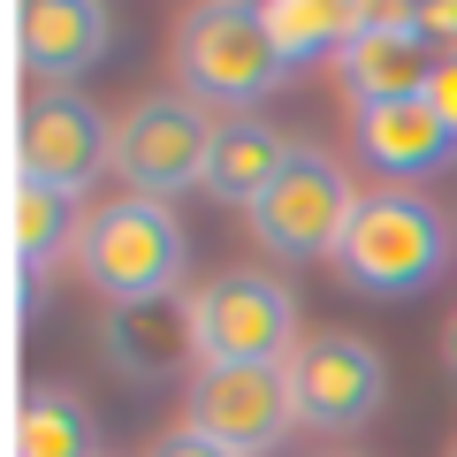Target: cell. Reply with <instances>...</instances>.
Returning a JSON list of instances; mask_svg holds the SVG:
<instances>
[{"label":"cell","mask_w":457,"mask_h":457,"mask_svg":"<svg viewBox=\"0 0 457 457\" xmlns=\"http://www.w3.org/2000/svg\"><path fill=\"white\" fill-rule=\"evenodd\" d=\"M450 252H457L450 213L427 206L420 191L381 183V191H366L351 206V228L336 245V275H343V290H359V297H420L442 282Z\"/></svg>","instance_id":"obj_1"},{"label":"cell","mask_w":457,"mask_h":457,"mask_svg":"<svg viewBox=\"0 0 457 457\" xmlns=\"http://www.w3.org/2000/svg\"><path fill=\"white\" fill-rule=\"evenodd\" d=\"M84 282H92L107 305H145V297L183 290V267H191V237H183V213L168 198H99L77 228V252H69Z\"/></svg>","instance_id":"obj_2"},{"label":"cell","mask_w":457,"mask_h":457,"mask_svg":"<svg viewBox=\"0 0 457 457\" xmlns=\"http://www.w3.org/2000/svg\"><path fill=\"white\" fill-rule=\"evenodd\" d=\"M176 77H183V92L206 99V107L252 114V99L275 92V84L290 77V62L275 54L260 8H245V0H206V8H191V16L176 23Z\"/></svg>","instance_id":"obj_3"},{"label":"cell","mask_w":457,"mask_h":457,"mask_svg":"<svg viewBox=\"0 0 457 457\" xmlns=\"http://www.w3.org/2000/svg\"><path fill=\"white\" fill-rule=\"evenodd\" d=\"M213 130L221 114L191 92H153L137 99L122 122H114V168L137 198H176V191H198L206 183V153H213Z\"/></svg>","instance_id":"obj_4"},{"label":"cell","mask_w":457,"mask_h":457,"mask_svg":"<svg viewBox=\"0 0 457 457\" xmlns=\"http://www.w3.org/2000/svg\"><path fill=\"white\" fill-rule=\"evenodd\" d=\"M351 206H359V191H351V176H343L336 153L320 145H297L290 168L275 176V191L252 206V237H260V252H275V260H336L343 228H351Z\"/></svg>","instance_id":"obj_5"},{"label":"cell","mask_w":457,"mask_h":457,"mask_svg":"<svg viewBox=\"0 0 457 457\" xmlns=\"http://www.w3.org/2000/svg\"><path fill=\"white\" fill-rule=\"evenodd\" d=\"M282 374H290L297 427H312V435H351V427H366L381 411V396H389V366H381V351L366 336H351V328H320V336H305L290 359H282Z\"/></svg>","instance_id":"obj_6"},{"label":"cell","mask_w":457,"mask_h":457,"mask_svg":"<svg viewBox=\"0 0 457 457\" xmlns=\"http://www.w3.org/2000/svg\"><path fill=\"white\" fill-rule=\"evenodd\" d=\"M198 297V359L206 366H282L297 351V305L275 275L228 267Z\"/></svg>","instance_id":"obj_7"},{"label":"cell","mask_w":457,"mask_h":457,"mask_svg":"<svg viewBox=\"0 0 457 457\" xmlns=\"http://www.w3.org/2000/svg\"><path fill=\"white\" fill-rule=\"evenodd\" d=\"M183 427L221 442L228 457H267L297 427L282 366H198L183 389Z\"/></svg>","instance_id":"obj_8"},{"label":"cell","mask_w":457,"mask_h":457,"mask_svg":"<svg viewBox=\"0 0 457 457\" xmlns=\"http://www.w3.org/2000/svg\"><path fill=\"white\" fill-rule=\"evenodd\" d=\"M114 168V130L107 114L77 92H31L16 114V176L46 183L62 198H84Z\"/></svg>","instance_id":"obj_9"},{"label":"cell","mask_w":457,"mask_h":457,"mask_svg":"<svg viewBox=\"0 0 457 457\" xmlns=\"http://www.w3.org/2000/svg\"><path fill=\"white\" fill-rule=\"evenodd\" d=\"M99 359L122 381H137V389L198 374L206 366L198 359V297L168 290V297H145V305H107V320H99Z\"/></svg>","instance_id":"obj_10"},{"label":"cell","mask_w":457,"mask_h":457,"mask_svg":"<svg viewBox=\"0 0 457 457\" xmlns=\"http://www.w3.org/2000/svg\"><path fill=\"white\" fill-rule=\"evenodd\" d=\"M435 69H442V54L420 38L411 8H374V23H366V31L336 54V77H343V99H351V107H396V99H427Z\"/></svg>","instance_id":"obj_11"},{"label":"cell","mask_w":457,"mask_h":457,"mask_svg":"<svg viewBox=\"0 0 457 457\" xmlns=\"http://www.w3.org/2000/svg\"><path fill=\"white\" fill-rule=\"evenodd\" d=\"M8 31H16V62L46 92H69L84 69L107 62L114 8H99V0H23V8H8Z\"/></svg>","instance_id":"obj_12"},{"label":"cell","mask_w":457,"mask_h":457,"mask_svg":"<svg viewBox=\"0 0 457 457\" xmlns=\"http://www.w3.org/2000/svg\"><path fill=\"white\" fill-rule=\"evenodd\" d=\"M351 145L374 176H389L396 191L420 176H442L457 161V137L442 130V114L427 99H396V107H351Z\"/></svg>","instance_id":"obj_13"},{"label":"cell","mask_w":457,"mask_h":457,"mask_svg":"<svg viewBox=\"0 0 457 457\" xmlns=\"http://www.w3.org/2000/svg\"><path fill=\"white\" fill-rule=\"evenodd\" d=\"M290 153H297V145L267 122V114H221L213 153H206V183H198V191H206L213 206L252 213L267 191H275V176L290 168Z\"/></svg>","instance_id":"obj_14"},{"label":"cell","mask_w":457,"mask_h":457,"mask_svg":"<svg viewBox=\"0 0 457 457\" xmlns=\"http://www.w3.org/2000/svg\"><path fill=\"white\" fill-rule=\"evenodd\" d=\"M260 23L282 62L305 69V62H336L374 23V8H351V0H260Z\"/></svg>","instance_id":"obj_15"},{"label":"cell","mask_w":457,"mask_h":457,"mask_svg":"<svg viewBox=\"0 0 457 457\" xmlns=\"http://www.w3.org/2000/svg\"><path fill=\"white\" fill-rule=\"evenodd\" d=\"M16 457H99V427H92V411H84V396L54 389V381L23 389V404H16Z\"/></svg>","instance_id":"obj_16"},{"label":"cell","mask_w":457,"mask_h":457,"mask_svg":"<svg viewBox=\"0 0 457 457\" xmlns=\"http://www.w3.org/2000/svg\"><path fill=\"white\" fill-rule=\"evenodd\" d=\"M77 198L46 191V183H23L16 176V260L23 275H38L46 260H62V252H77Z\"/></svg>","instance_id":"obj_17"},{"label":"cell","mask_w":457,"mask_h":457,"mask_svg":"<svg viewBox=\"0 0 457 457\" xmlns=\"http://www.w3.org/2000/svg\"><path fill=\"white\" fill-rule=\"evenodd\" d=\"M411 23L435 54H457V0H427V8H411Z\"/></svg>","instance_id":"obj_18"},{"label":"cell","mask_w":457,"mask_h":457,"mask_svg":"<svg viewBox=\"0 0 457 457\" xmlns=\"http://www.w3.org/2000/svg\"><path fill=\"white\" fill-rule=\"evenodd\" d=\"M427 107H435V114H442V130L457 137V54H442L435 84H427Z\"/></svg>","instance_id":"obj_19"},{"label":"cell","mask_w":457,"mask_h":457,"mask_svg":"<svg viewBox=\"0 0 457 457\" xmlns=\"http://www.w3.org/2000/svg\"><path fill=\"white\" fill-rule=\"evenodd\" d=\"M145 457H228V450H221V442H206V435H191V427H168Z\"/></svg>","instance_id":"obj_20"},{"label":"cell","mask_w":457,"mask_h":457,"mask_svg":"<svg viewBox=\"0 0 457 457\" xmlns=\"http://www.w3.org/2000/svg\"><path fill=\"white\" fill-rule=\"evenodd\" d=\"M442 366H450V381H457V312H450V328H442Z\"/></svg>","instance_id":"obj_21"},{"label":"cell","mask_w":457,"mask_h":457,"mask_svg":"<svg viewBox=\"0 0 457 457\" xmlns=\"http://www.w3.org/2000/svg\"><path fill=\"white\" fill-rule=\"evenodd\" d=\"M450 457H457V442H450Z\"/></svg>","instance_id":"obj_22"}]
</instances>
